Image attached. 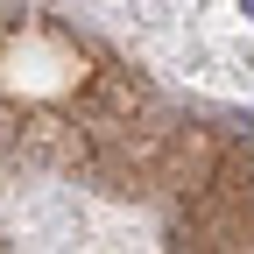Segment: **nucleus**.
<instances>
[{
  "label": "nucleus",
  "mask_w": 254,
  "mask_h": 254,
  "mask_svg": "<svg viewBox=\"0 0 254 254\" xmlns=\"http://www.w3.org/2000/svg\"><path fill=\"white\" fill-rule=\"evenodd\" d=\"M240 7H247V21H254V0H240Z\"/></svg>",
  "instance_id": "nucleus-1"
}]
</instances>
